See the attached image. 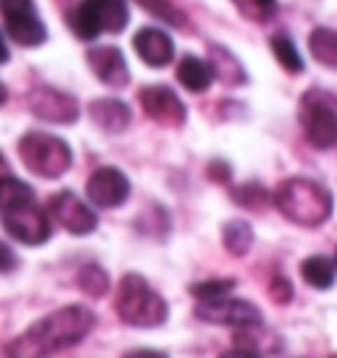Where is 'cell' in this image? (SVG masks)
Instances as JSON below:
<instances>
[{"instance_id":"cell-28","label":"cell","mask_w":337,"mask_h":358,"mask_svg":"<svg viewBox=\"0 0 337 358\" xmlns=\"http://www.w3.org/2000/svg\"><path fill=\"white\" fill-rule=\"evenodd\" d=\"M232 198L237 203H243L245 208H259L266 203V190L259 187V185H245V187H240V190L232 192Z\"/></svg>"},{"instance_id":"cell-12","label":"cell","mask_w":337,"mask_h":358,"mask_svg":"<svg viewBox=\"0 0 337 358\" xmlns=\"http://www.w3.org/2000/svg\"><path fill=\"white\" fill-rule=\"evenodd\" d=\"M198 319L208 324H227V327H250L261 324V311L250 301L240 298H219V301H203L195 311Z\"/></svg>"},{"instance_id":"cell-14","label":"cell","mask_w":337,"mask_h":358,"mask_svg":"<svg viewBox=\"0 0 337 358\" xmlns=\"http://www.w3.org/2000/svg\"><path fill=\"white\" fill-rule=\"evenodd\" d=\"M87 64L103 85H108V87H127L129 85V69H127V61H124L119 48L92 45L87 50Z\"/></svg>"},{"instance_id":"cell-21","label":"cell","mask_w":337,"mask_h":358,"mask_svg":"<svg viewBox=\"0 0 337 358\" xmlns=\"http://www.w3.org/2000/svg\"><path fill=\"white\" fill-rule=\"evenodd\" d=\"M222 240H224V248L232 253V256H245L250 245H253V229H250V224L248 222H229L222 229Z\"/></svg>"},{"instance_id":"cell-35","label":"cell","mask_w":337,"mask_h":358,"mask_svg":"<svg viewBox=\"0 0 337 358\" xmlns=\"http://www.w3.org/2000/svg\"><path fill=\"white\" fill-rule=\"evenodd\" d=\"M6 101H8V87H6L3 82H0V106H3Z\"/></svg>"},{"instance_id":"cell-19","label":"cell","mask_w":337,"mask_h":358,"mask_svg":"<svg viewBox=\"0 0 337 358\" xmlns=\"http://www.w3.org/2000/svg\"><path fill=\"white\" fill-rule=\"evenodd\" d=\"M301 274H303V280L316 287V290H327V287H332L335 285V261L327 256H311L306 258L303 264H301Z\"/></svg>"},{"instance_id":"cell-10","label":"cell","mask_w":337,"mask_h":358,"mask_svg":"<svg viewBox=\"0 0 337 358\" xmlns=\"http://www.w3.org/2000/svg\"><path fill=\"white\" fill-rule=\"evenodd\" d=\"M140 106H143L148 119L164 124V127H182L187 119L185 103L166 85H148L140 90Z\"/></svg>"},{"instance_id":"cell-34","label":"cell","mask_w":337,"mask_h":358,"mask_svg":"<svg viewBox=\"0 0 337 358\" xmlns=\"http://www.w3.org/2000/svg\"><path fill=\"white\" fill-rule=\"evenodd\" d=\"M3 177H11V166H8V161H6V156L0 153V179Z\"/></svg>"},{"instance_id":"cell-32","label":"cell","mask_w":337,"mask_h":358,"mask_svg":"<svg viewBox=\"0 0 337 358\" xmlns=\"http://www.w3.org/2000/svg\"><path fill=\"white\" fill-rule=\"evenodd\" d=\"M219 358H261L259 353H253V350H243V348H237V350H227L222 353Z\"/></svg>"},{"instance_id":"cell-4","label":"cell","mask_w":337,"mask_h":358,"mask_svg":"<svg viewBox=\"0 0 337 358\" xmlns=\"http://www.w3.org/2000/svg\"><path fill=\"white\" fill-rule=\"evenodd\" d=\"M19 156L24 166L43 179H58L71 169V148L66 140L48 132H27L19 140Z\"/></svg>"},{"instance_id":"cell-25","label":"cell","mask_w":337,"mask_h":358,"mask_svg":"<svg viewBox=\"0 0 337 358\" xmlns=\"http://www.w3.org/2000/svg\"><path fill=\"white\" fill-rule=\"evenodd\" d=\"M237 6V11L248 16L250 22H269L271 16L277 13V0H232Z\"/></svg>"},{"instance_id":"cell-18","label":"cell","mask_w":337,"mask_h":358,"mask_svg":"<svg viewBox=\"0 0 337 358\" xmlns=\"http://www.w3.org/2000/svg\"><path fill=\"white\" fill-rule=\"evenodd\" d=\"M308 50L311 56L327 69H335L337 71V32L335 29H327V27H316L311 37H308Z\"/></svg>"},{"instance_id":"cell-13","label":"cell","mask_w":337,"mask_h":358,"mask_svg":"<svg viewBox=\"0 0 337 358\" xmlns=\"http://www.w3.org/2000/svg\"><path fill=\"white\" fill-rule=\"evenodd\" d=\"M87 195L101 208H116L129 198V179L124 177V171L119 169L103 166L92 171L87 179Z\"/></svg>"},{"instance_id":"cell-1","label":"cell","mask_w":337,"mask_h":358,"mask_svg":"<svg viewBox=\"0 0 337 358\" xmlns=\"http://www.w3.org/2000/svg\"><path fill=\"white\" fill-rule=\"evenodd\" d=\"M95 327V313L87 306H64L58 311L43 316L34 322L24 335H19L11 345L6 348L8 358H50L79 345L85 337L90 335Z\"/></svg>"},{"instance_id":"cell-11","label":"cell","mask_w":337,"mask_h":358,"mask_svg":"<svg viewBox=\"0 0 337 358\" xmlns=\"http://www.w3.org/2000/svg\"><path fill=\"white\" fill-rule=\"evenodd\" d=\"M48 211L56 219L66 232L71 235H90L92 229L98 227V216L90 206L79 201L71 190H61L56 192L50 201H48Z\"/></svg>"},{"instance_id":"cell-26","label":"cell","mask_w":337,"mask_h":358,"mask_svg":"<svg viewBox=\"0 0 337 358\" xmlns=\"http://www.w3.org/2000/svg\"><path fill=\"white\" fill-rule=\"evenodd\" d=\"M145 11H150L153 16H158V19H164L166 24H171V27H187V19H185V13L177 11L168 0H137Z\"/></svg>"},{"instance_id":"cell-20","label":"cell","mask_w":337,"mask_h":358,"mask_svg":"<svg viewBox=\"0 0 337 358\" xmlns=\"http://www.w3.org/2000/svg\"><path fill=\"white\" fill-rule=\"evenodd\" d=\"M208 64L214 69V77H219L222 82H227V85H240V82H245V69L240 66V61H237L227 48L214 45Z\"/></svg>"},{"instance_id":"cell-16","label":"cell","mask_w":337,"mask_h":358,"mask_svg":"<svg viewBox=\"0 0 337 358\" xmlns=\"http://www.w3.org/2000/svg\"><path fill=\"white\" fill-rule=\"evenodd\" d=\"M90 119L103 132H124L132 122V111L124 101L116 98H98L90 103Z\"/></svg>"},{"instance_id":"cell-24","label":"cell","mask_w":337,"mask_h":358,"mask_svg":"<svg viewBox=\"0 0 337 358\" xmlns=\"http://www.w3.org/2000/svg\"><path fill=\"white\" fill-rule=\"evenodd\" d=\"M77 285L87 295H92V298H103L106 290H108V274L98 264H87V266H82V271H79Z\"/></svg>"},{"instance_id":"cell-6","label":"cell","mask_w":337,"mask_h":358,"mask_svg":"<svg viewBox=\"0 0 337 358\" xmlns=\"http://www.w3.org/2000/svg\"><path fill=\"white\" fill-rule=\"evenodd\" d=\"M301 127L306 140L319 150L337 145V95L324 90H308L301 98Z\"/></svg>"},{"instance_id":"cell-31","label":"cell","mask_w":337,"mask_h":358,"mask_svg":"<svg viewBox=\"0 0 337 358\" xmlns=\"http://www.w3.org/2000/svg\"><path fill=\"white\" fill-rule=\"evenodd\" d=\"M124 358H168L166 353L161 350H150V348H137V350H129Z\"/></svg>"},{"instance_id":"cell-23","label":"cell","mask_w":337,"mask_h":358,"mask_svg":"<svg viewBox=\"0 0 337 358\" xmlns=\"http://www.w3.org/2000/svg\"><path fill=\"white\" fill-rule=\"evenodd\" d=\"M27 201H34V192L27 182H22V179L16 177L0 179V211H8V208Z\"/></svg>"},{"instance_id":"cell-8","label":"cell","mask_w":337,"mask_h":358,"mask_svg":"<svg viewBox=\"0 0 337 358\" xmlns=\"http://www.w3.org/2000/svg\"><path fill=\"white\" fill-rule=\"evenodd\" d=\"M3 227L6 232L24 245H43L50 237V222L48 213L34 206V201L19 203L8 211H3Z\"/></svg>"},{"instance_id":"cell-33","label":"cell","mask_w":337,"mask_h":358,"mask_svg":"<svg viewBox=\"0 0 337 358\" xmlns=\"http://www.w3.org/2000/svg\"><path fill=\"white\" fill-rule=\"evenodd\" d=\"M11 58V53H8V45H6V40H3V34H0V64H6Z\"/></svg>"},{"instance_id":"cell-17","label":"cell","mask_w":337,"mask_h":358,"mask_svg":"<svg viewBox=\"0 0 337 358\" xmlns=\"http://www.w3.org/2000/svg\"><path fill=\"white\" fill-rule=\"evenodd\" d=\"M177 79L182 82V87H187L190 92H206L214 85L216 77L208 61L198 56H185L177 66Z\"/></svg>"},{"instance_id":"cell-2","label":"cell","mask_w":337,"mask_h":358,"mask_svg":"<svg viewBox=\"0 0 337 358\" xmlns=\"http://www.w3.org/2000/svg\"><path fill=\"white\" fill-rule=\"evenodd\" d=\"M274 203L285 219L301 227H319L332 216V195L314 179L292 177L274 192Z\"/></svg>"},{"instance_id":"cell-30","label":"cell","mask_w":337,"mask_h":358,"mask_svg":"<svg viewBox=\"0 0 337 358\" xmlns=\"http://www.w3.org/2000/svg\"><path fill=\"white\" fill-rule=\"evenodd\" d=\"M16 256H13V250L8 245H3L0 243V274H6V271H13L16 268Z\"/></svg>"},{"instance_id":"cell-3","label":"cell","mask_w":337,"mask_h":358,"mask_svg":"<svg viewBox=\"0 0 337 358\" xmlns=\"http://www.w3.org/2000/svg\"><path fill=\"white\" fill-rule=\"evenodd\" d=\"M116 311L129 327H158L166 322L168 306L140 274H124L116 290Z\"/></svg>"},{"instance_id":"cell-5","label":"cell","mask_w":337,"mask_h":358,"mask_svg":"<svg viewBox=\"0 0 337 358\" xmlns=\"http://www.w3.org/2000/svg\"><path fill=\"white\" fill-rule=\"evenodd\" d=\"M129 24V8L124 0H82L69 13V29L79 40H95L103 32H124Z\"/></svg>"},{"instance_id":"cell-7","label":"cell","mask_w":337,"mask_h":358,"mask_svg":"<svg viewBox=\"0 0 337 358\" xmlns=\"http://www.w3.org/2000/svg\"><path fill=\"white\" fill-rule=\"evenodd\" d=\"M0 13L11 40L22 48H40L48 40V29L37 16L34 0H0Z\"/></svg>"},{"instance_id":"cell-22","label":"cell","mask_w":337,"mask_h":358,"mask_svg":"<svg viewBox=\"0 0 337 358\" xmlns=\"http://www.w3.org/2000/svg\"><path fill=\"white\" fill-rule=\"evenodd\" d=\"M271 50H274V58L280 61V66L287 69L290 74H301L303 71V58H301L298 48H295V43L287 34H274L271 37Z\"/></svg>"},{"instance_id":"cell-36","label":"cell","mask_w":337,"mask_h":358,"mask_svg":"<svg viewBox=\"0 0 337 358\" xmlns=\"http://www.w3.org/2000/svg\"><path fill=\"white\" fill-rule=\"evenodd\" d=\"M335 268H337V253H335Z\"/></svg>"},{"instance_id":"cell-37","label":"cell","mask_w":337,"mask_h":358,"mask_svg":"<svg viewBox=\"0 0 337 358\" xmlns=\"http://www.w3.org/2000/svg\"><path fill=\"white\" fill-rule=\"evenodd\" d=\"M332 358H337V353H335V356H332Z\"/></svg>"},{"instance_id":"cell-29","label":"cell","mask_w":337,"mask_h":358,"mask_svg":"<svg viewBox=\"0 0 337 358\" xmlns=\"http://www.w3.org/2000/svg\"><path fill=\"white\" fill-rule=\"evenodd\" d=\"M269 295L277 306H285V303L292 301V285L285 277H274L269 285Z\"/></svg>"},{"instance_id":"cell-9","label":"cell","mask_w":337,"mask_h":358,"mask_svg":"<svg viewBox=\"0 0 337 358\" xmlns=\"http://www.w3.org/2000/svg\"><path fill=\"white\" fill-rule=\"evenodd\" d=\"M29 111L50 124H74L79 119L77 98H71L69 92H61L56 87H34L27 95Z\"/></svg>"},{"instance_id":"cell-15","label":"cell","mask_w":337,"mask_h":358,"mask_svg":"<svg viewBox=\"0 0 337 358\" xmlns=\"http://www.w3.org/2000/svg\"><path fill=\"white\" fill-rule=\"evenodd\" d=\"M132 45H135L137 56L153 69H164L174 58V43H171V37L164 29H158V27L140 29L135 34V40H132Z\"/></svg>"},{"instance_id":"cell-27","label":"cell","mask_w":337,"mask_h":358,"mask_svg":"<svg viewBox=\"0 0 337 358\" xmlns=\"http://www.w3.org/2000/svg\"><path fill=\"white\" fill-rule=\"evenodd\" d=\"M232 287H235V280H206L192 285L190 292L203 303V301H219V298H224V295H229Z\"/></svg>"}]
</instances>
